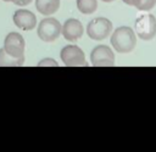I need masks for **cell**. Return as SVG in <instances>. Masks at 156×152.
<instances>
[{"mask_svg":"<svg viewBox=\"0 0 156 152\" xmlns=\"http://www.w3.org/2000/svg\"><path fill=\"white\" fill-rule=\"evenodd\" d=\"M136 44L135 33L130 27H118L111 35V45L117 52L127 54L130 52Z\"/></svg>","mask_w":156,"mask_h":152,"instance_id":"cell-1","label":"cell"},{"mask_svg":"<svg viewBox=\"0 0 156 152\" xmlns=\"http://www.w3.org/2000/svg\"><path fill=\"white\" fill-rule=\"evenodd\" d=\"M112 30V23L105 17H98L91 19L87 26L88 36L93 40H102L110 35Z\"/></svg>","mask_w":156,"mask_h":152,"instance_id":"cell-2","label":"cell"},{"mask_svg":"<svg viewBox=\"0 0 156 152\" xmlns=\"http://www.w3.org/2000/svg\"><path fill=\"white\" fill-rule=\"evenodd\" d=\"M136 35L143 40H151L156 35V18L152 15H141L134 23Z\"/></svg>","mask_w":156,"mask_h":152,"instance_id":"cell-3","label":"cell"},{"mask_svg":"<svg viewBox=\"0 0 156 152\" xmlns=\"http://www.w3.org/2000/svg\"><path fill=\"white\" fill-rule=\"evenodd\" d=\"M37 33L43 41H54L61 33V24L56 18H44L43 21H40Z\"/></svg>","mask_w":156,"mask_h":152,"instance_id":"cell-4","label":"cell"},{"mask_svg":"<svg viewBox=\"0 0 156 152\" xmlns=\"http://www.w3.org/2000/svg\"><path fill=\"white\" fill-rule=\"evenodd\" d=\"M4 50L12 57H23L24 55V39L20 33L11 32L5 38Z\"/></svg>","mask_w":156,"mask_h":152,"instance_id":"cell-5","label":"cell"},{"mask_svg":"<svg viewBox=\"0 0 156 152\" xmlns=\"http://www.w3.org/2000/svg\"><path fill=\"white\" fill-rule=\"evenodd\" d=\"M61 60L66 66H83L85 64V56L80 47L76 45H67L60 52Z\"/></svg>","mask_w":156,"mask_h":152,"instance_id":"cell-6","label":"cell"},{"mask_svg":"<svg viewBox=\"0 0 156 152\" xmlns=\"http://www.w3.org/2000/svg\"><path fill=\"white\" fill-rule=\"evenodd\" d=\"M90 61L93 66H113L115 55L108 46L98 45L90 54Z\"/></svg>","mask_w":156,"mask_h":152,"instance_id":"cell-7","label":"cell"},{"mask_svg":"<svg viewBox=\"0 0 156 152\" xmlns=\"http://www.w3.org/2000/svg\"><path fill=\"white\" fill-rule=\"evenodd\" d=\"M13 23L22 30H32L37 26V18L33 12L21 9L13 13Z\"/></svg>","mask_w":156,"mask_h":152,"instance_id":"cell-8","label":"cell"},{"mask_svg":"<svg viewBox=\"0 0 156 152\" xmlns=\"http://www.w3.org/2000/svg\"><path fill=\"white\" fill-rule=\"evenodd\" d=\"M61 32L66 40L76 41L83 35V26H82L80 21H78L76 18H69L63 23Z\"/></svg>","mask_w":156,"mask_h":152,"instance_id":"cell-9","label":"cell"},{"mask_svg":"<svg viewBox=\"0 0 156 152\" xmlns=\"http://www.w3.org/2000/svg\"><path fill=\"white\" fill-rule=\"evenodd\" d=\"M37 10L45 16L55 13L60 7V0H35Z\"/></svg>","mask_w":156,"mask_h":152,"instance_id":"cell-10","label":"cell"},{"mask_svg":"<svg viewBox=\"0 0 156 152\" xmlns=\"http://www.w3.org/2000/svg\"><path fill=\"white\" fill-rule=\"evenodd\" d=\"M24 62V57H12L4 49H0V67L5 66H22Z\"/></svg>","mask_w":156,"mask_h":152,"instance_id":"cell-11","label":"cell"},{"mask_svg":"<svg viewBox=\"0 0 156 152\" xmlns=\"http://www.w3.org/2000/svg\"><path fill=\"white\" fill-rule=\"evenodd\" d=\"M78 10L84 15H90L96 11L98 1L96 0H77Z\"/></svg>","mask_w":156,"mask_h":152,"instance_id":"cell-12","label":"cell"},{"mask_svg":"<svg viewBox=\"0 0 156 152\" xmlns=\"http://www.w3.org/2000/svg\"><path fill=\"white\" fill-rule=\"evenodd\" d=\"M155 5H156V0H140V2H139L136 9L140 10V11H149Z\"/></svg>","mask_w":156,"mask_h":152,"instance_id":"cell-13","label":"cell"},{"mask_svg":"<svg viewBox=\"0 0 156 152\" xmlns=\"http://www.w3.org/2000/svg\"><path fill=\"white\" fill-rule=\"evenodd\" d=\"M38 66H39V67H43V66H54V67H56V66H58V64H57V62H56L55 60H52V58H44V60L39 61Z\"/></svg>","mask_w":156,"mask_h":152,"instance_id":"cell-14","label":"cell"},{"mask_svg":"<svg viewBox=\"0 0 156 152\" xmlns=\"http://www.w3.org/2000/svg\"><path fill=\"white\" fill-rule=\"evenodd\" d=\"M123 2H124V4H127V5H129V6L138 7V5H139L140 0H123Z\"/></svg>","mask_w":156,"mask_h":152,"instance_id":"cell-15","label":"cell"},{"mask_svg":"<svg viewBox=\"0 0 156 152\" xmlns=\"http://www.w3.org/2000/svg\"><path fill=\"white\" fill-rule=\"evenodd\" d=\"M32 0H15V5H17V6H26V5H28L29 2H30Z\"/></svg>","mask_w":156,"mask_h":152,"instance_id":"cell-16","label":"cell"},{"mask_svg":"<svg viewBox=\"0 0 156 152\" xmlns=\"http://www.w3.org/2000/svg\"><path fill=\"white\" fill-rule=\"evenodd\" d=\"M102 1H105V2H111V1H113V0H102Z\"/></svg>","mask_w":156,"mask_h":152,"instance_id":"cell-17","label":"cell"},{"mask_svg":"<svg viewBox=\"0 0 156 152\" xmlns=\"http://www.w3.org/2000/svg\"><path fill=\"white\" fill-rule=\"evenodd\" d=\"M4 1H11V2H15V0H4Z\"/></svg>","mask_w":156,"mask_h":152,"instance_id":"cell-18","label":"cell"}]
</instances>
